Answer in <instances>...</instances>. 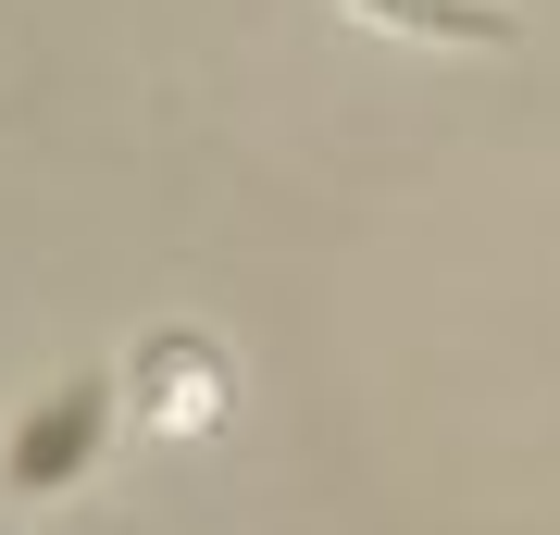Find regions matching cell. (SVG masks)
I'll use <instances>...</instances> for the list:
<instances>
[{"label": "cell", "instance_id": "6da1fadb", "mask_svg": "<svg viewBox=\"0 0 560 535\" xmlns=\"http://www.w3.org/2000/svg\"><path fill=\"white\" fill-rule=\"evenodd\" d=\"M101 437H113V374H62V386H38L13 411V437H0V486L38 511V498H62L101 461Z\"/></svg>", "mask_w": 560, "mask_h": 535}]
</instances>
